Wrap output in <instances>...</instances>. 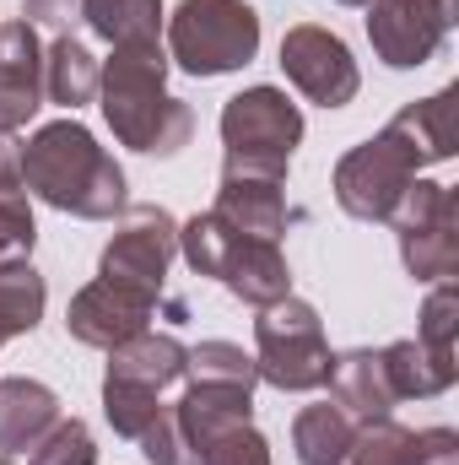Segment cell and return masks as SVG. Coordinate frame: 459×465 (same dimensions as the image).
I'll list each match as a JSON object with an SVG mask.
<instances>
[{"label": "cell", "instance_id": "obj_7", "mask_svg": "<svg viewBox=\"0 0 459 465\" xmlns=\"http://www.w3.org/2000/svg\"><path fill=\"white\" fill-rule=\"evenodd\" d=\"M416 173H422L416 152L384 124L378 135L356 141L341 163H336L330 190H336V206H341L351 223H389V212L400 206V195H405V184Z\"/></svg>", "mask_w": 459, "mask_h": 465}, {"label": "cell", "instance_id": "obj_29", "mask_svg": "<svg viewBox=\"0 0 459 465\" xmlns=\"http://www.w3.org/2000/svg\"><path fill=\"white\" fill-rule=\"evenodd\" d=\"M33 243H38V217L27 190H0V265L33 260Z\"/></svg>", "mask_w": 459, "mask_h": 465}, {"label": "cell", "instance_id": "obj_8", "mask_svg": "<svg viewBox=\"0 0 459 465\" xmlns=\"http://www.w3.org/2000/svg\"><path fill=\"white\" fill-rule=\"evenodd\" d=\"M119 217L124 223L98 254V276L157 303L162 287H168V265L179 260V223L162 206H124Z\"/></svg>", "mask_w": 459, "mask_h": 465}, {"label": "cell", "instance_id": "obj_15", "mask_svg": "<svg viewBox=\"0 0 459 465\" xmlns=\"http://www.w3.org/2000/svg\"><path fill=\"white\" fill-rule=\"evenodd\" d=\"M173 417H179L184 439H190L195 455H200V450L217 444L222 433L254 422V390H238V384H200V379H190V390L173 401Z\"/></svg>", "mask_w": 459, "mask_h": 465}, {"label": "cell", "instance_id": "obj_25", "mask_svg": "<svg viewBox=\"0 0 459 465\" xmlns=\"http://www.w3.org/2000/svg\"><path fill=\"white\" fill-rule=\"evenodd\" d=\"M336 465H416V428H400L395 417L356 422V433Z\"/></svg>", "mask_w": 459, "mask_h": 465}, {"label": "cell", "instance_id": "obj_32", "mask_svg": "<svg viewBox=\"0 0 459 465\" xmlns=\"http://www.w3.org/2000/svg\"><path fill=\"white\" fill-rule=\"evenodd\" d=\"M200 465H270V439L249 422V428H232L217 444L200 450Z\"/></svg>", "mask_w": 459, "mask_h": 465}, {"label": "cell", "instance_id": "obj_33", "mask_svg": "<svg viewBox=\"0 0 459 465\" xmlns=\"http://www.w3.org/2000/svg\"><path fill=\"white\" fill-rule=\"evenodd\" d=\"M22 22L33 27H54V33H71L82 22V0H22Z\"/></svg>", "mask_w": 459, "mask_h": 465}, {"label": "cell", "instance_id": "obj_28", "mask_svg": "<svg viewBox=\"0 0 459 465\" xmlns=\"http://www.w3.org/2000/svg\"><path fill=\"white\" fill-rule=\"evenodd\" d=\"M27 465H98V439L82 417H60L33 450H27Z\"/></svg>", "mask_w": 459, "mask_h": 465}, {"label": "cell", "instance_id": "obj_13", "mask_svg": "<svg viewBox=\"0 0 459 465\" xmlns=\"http://www.w3.org/2000/svg\"><path fill=\"white\" fill-rule=\"evenodd\" d=\"M287 179H265V173H232L222 168V184H217V206L211 217L238 238H265V243H281L287 232Z\"/></svg>", "mask_w": 459, "mask_h": 465}, {"label": "cell", "instance_id": "obj_3", "mask_svg": "<svg viewBox=\"0 0 459 465\" xmlns=\"http://www.w3.org/2000/svg\"><path fill=\"white\" fill-rule=\"evenodd\" d=\"M168 65L195 82L232 76L259 54V11L249 0H179L162 22Z\"/></svg>", "mask_w": 459, "mask_h": 465}, {"label": "cell", "instance_id": "obj_35", "mask_svg": "<svg viewBox=\"0 0 459 465\" xmlns=\"http://www.w3.org/2000/svg\"><path fill=\"white\" fill-rule=\"evenodd\" d=\"M0 190H22V141H16V130H0Z\"/></svg>", "mask_w": 459, "mask_h": 465}, {"label": "cell", "instance_id": "obj_37", "mask_svg": "<svg viewBox=\"0 0 459 465\" xmlns=\"http://www.w3.org/2000/svg\"><path fill=\"white\" fill-rule=\"evenodd\" d=\"M0 465H11V455H0Z\"/></svg>", "mask_w": 459, "mask_h": 465}, {"label": "cell", "instance_id": "obj_12", "mask_svg": "<svg viewBox=\"0 0 459 465\" xmlns=\"http://www.w3.org/2000/svg\"><path fill=\"white\" fill-rule=\"evenodd\" d=\"M44 109V38L33 22H0V130H22Z\"/></svg>", "mask_w": 459, "mask_h": 465}, {"label": "cell", "instance_id": "obj_16", "mask_svg": "<svg viewBox=\"0 0 459 465\" xmlns=\"http://www.w3.org/2000/svg\"><path fill=\"white\" fill-rule=\"evenodd\" d=\"M330 401L341 406L351 422H378V417H395V390H389V373H384V357L373 347H351L336 351L330 362Z\"/></svg>", "mask_w": 459, "mask_h": 465}, {"label": "cell", "instance_id": "obj_23", "mask_svg": "<svg viewBox=\"0 0 459 465\" xmlns=\"http://www.w3.org/2000/svg\"><path fill=\"white\" fill-rule=\"evenodd\" d=\"M356 422L346 417L336 401H319V406H303L292 417V455L298 465H336L351 444Z\"/></svg>", "mask_w": 459, "mask_h": 465}, {"label": "cell", "instance_id": "obj_26", "mask_svg": "<svg viewBox=\"0 0 459 465\" xmlns=\"http://www.w3.org/2000/svg\"><path fill=\"white\" fill-rule=\"evenodd\" d=\"M162 411H168V401H162L157 390H146V384H124V379H103V417H109L114 439H130V444H135Z\"/></svg>", "mask_w": 459, "mask_h": 465}, {"label": "cell", "instance_id": "obj_14", "mask_svg": "<svg viewBox=\"0 0 459 465\" xmlns=\"http://www.w3.org/2000/svg\"><path fill=\"white\" fill-rule=\"evenodd\" d=\"M217 282L228 287L238 303L249 309H270L292 292V265L281 254V243H265V238H238L232 232L228 249H222V265H217Z\"/></svg>", "mask_w": 459, "mask_h": 465}, {"label": "cell", "instance_id": "obj_9", "mask_svg": "<svg viewBox=\"0 0 459 465\" xmlns=\"http://www.w3.org/2000/svg\"><path fill=\"white\" fill-rule=\"evenodd\" d=\"M459 22V0H373L367 5V44L373 60L389 71H422L438 60Z\"/></svg>", "mask_w": 459, "mask_h": 465}, {"label": "cell", "instance_id": "obj_30", "mask_svg": "<svg viewBox=\"0 0 459 465\" xmlns=\"http://www.w3.org/2000/svg\"><path fill=\"white\" fill-rule=\"evenodd\" d=\"M454 336H459V287L454 282H433V292L422 303L416 341L433 351H454Z\"/></svg>", "mask_w": 459, "mask_h": 465}, {"label": "cell", "instance_id": "obj_22", "mask_svg": "<svg viewBox=\"0 0 459 465\" xmlns=\"http://www.w3.org/2000/svg\"><path fill=\"white\" fill-rule=\"evenodd\" d=\"M82 22L109 49H119V44H162L168 11H162V0H82Z\"/></svg>", "mask_w": 459, "mask_h": 465}, {"label": "cell", "instance_id": "obj_5", "mask_svg": "<svg viewBox=\"0 0 459 465\" xmlns=\"http://www.w3.org/2000/svg\"><path fill=\"white\" fill-rule=\"evenodd\" d=\"M336 351L325 341V320L308 298L287 292L281 303L259 309L254 320V373L259 384L281 390V395H308L325 390Z\"/></svg>", "mask_w": 459, "mask_h": 465}, {"label": "cell", "instance_id": "obj_21", "mask_svg": "<svg viewBox=\"0 0 459 465\" xmlns=\"http://www.w3.org/2000/svg\"><path fill=\"white\" fill-rule=\"evenodd\" d=\"M454 87H444V93H433V98H416V104H405L400 114L389 119V130L416 152V163L422 168H433V163H449L454 157Z\"/></svg>", "mask_w": 459, "mask_h": 465}, {"label": "cell", "instance_id": "obj_31", "mask_svg": "<svg viewBox=\"0 0 459 465\" xmlns=\"http://www.w3.org/2000/svg\"><path fill=\"white\" fill-rule=\"evenodd\" d=\"M141 444V455H146V465H200V455H195V444L184 439V428H179V417H173V406L135 439Z\"/></svg>", "mask_w": 459, "mask_h": 465}, {"label": "cell", "instance_id": "obj_34", "mask_svg": "<svg viewBox=\"0 0 459 465\" xmlns=\"http://www.w3.org/2000/svg\"><path fill=\"white\" fill-rule=\"evenodd\" d=\"M416 465H459V433L454 428H422V433H416Z\"/></svg>", "mask_w": 459, "mask_h": 465}, {"label": "cell", "instance_id": "obj_4", "mask_svg": "<svg viewBox=\"0 0 459 465\" xmlns=\"http://www.w3.org/2000/svg\"><path fill=\"white\" fill-rule=\"evenodd\" d=\"M222 168L232 173H265L287 179L292 152L303 146V109L281 87H243L222 104Z\"/></svg>", "mask_w": 459, "mask_h": 465}, {"label": "cell", "instance_id": "obj_1", "mask_svg": "<svg viewBox=\"0 0 459 465\" xmlns=\"http://www.w3.org/2000/svg\"><path fill=\"white\" fill-rule=\"evenodd\" d=\"M22 190L82 223H114L130 206L124 168L98 146V135L76 114L33 130V141L22 146Z\"/></svg>", "mask_w": 459, "mask_h": 465}, {"label": "cell", "instance_id": "obj_2", "mask_svg": "<svg viewBox=\"0 0 459 465\" xmlns=\"http://www.w3.org/2000/svg\"><path fill=\"white\" fill-rule=\"evenodd\" d=\"M168 49L162 44H119L98 71V109L119 146L146 157H179L195 135V109L168 93Z\"/></svg>", "mask_w": 459, "mask_h": 465}, {"label": "cell", "instance_id": "obj_18", "mask_svg": "<svg viewBox=\"0 0 459 465\" xmlns=\"http://www.w3.org/2000/svg\"><path fill=\"white\" fill-rule=\"evenodd\" d=\"M184 357L190 347L179 341V336H168V331H141V336H130L124 347L109 351V368H103V379H124V384H146V390H173L179 379H184Z\"/></svg>", "mask_w": 459, "mask_h": 465}, {"label": "cell", "instance_id": "obj_27", "mask_svg": "<svg viewBox=\"0 0 459 465\" xmlns=\"http://www.w3.org/2000/svg\"><path fill=\"white\" fill-rule=\"evenodd\" d=\"M184 379H200V384H238V390H254V384H259L254 351L232 347V341H200V347H190Z\"/></svg>", "mask_w": 459, "mask_h": 465}, {"label": "cell", "instance_id": "obj_17", "mask_svg": "<svg viewBox=\"0 0 459 465\" xmlns=\"http://www.w3.org/2000/svg\"><path fill=\"white\" fill-rule=\"evenodd\" d=\"M60 422V395L38 379H0V455H27Z\"/></svg>", "mask_w": 459, "mask_h": 465}, {"label": "cell", "instance_id": "obj_20", "mask_svg": "<svg viewBox=\"0 0 459 465\" xmlns=\"http://www.w3.org/2000/svg\"><path fill=\"white\" fill-rule=\"evenodd\" d=\"M98 54L76 38V33H54V44H44V104L60 109H82L98 104Z\"/></svg>", "mask_w": 459, "mask_h": 465}, {"label": "cell", "instance_id": "obj_6", "mask_svg": "<svg viewBox=\"0 0 459 465\" xmlns=\"http://www.w3.org/2000/svg\"><path fill=\"white\" fill-rule=\"evenodd\" d=\"M389 228L400 238V260L411 271V282H454L459 276V190L433 184V179H411L400 206L389 212Z\"/></svg>", "mask_w": 459, "mask_h": 465}, {"label": "cell", "instance_id": "obj_36", "mask_svg": "<svg viewBox=\"0 0 459 465\" xmlns=\"http://www.w3.org/2000/svg\"><path fill=\"white\" fill-rule=\"evenodd\" d=\"M336 5H351V11H367L373 0H336Z\"/></svg>", "mask_w": 459, "mask_h": 465}, {"label": "cell", "instance_id": "obj_19", "mask_svg": "<svg viewBox=\"0 0 459 465\" xmlns=\"http://www.w3.org/2000/svg\"><path fill=\"white\" fill-rule=\"evenodd\" d=\"M378 357H384V373H389L395 401H433V395H449L454 379H459L454 351H433V347H422L416 336L389 341Z\"/></svg>", "mask_w": 459, "mask_h": 465}, {"label": "cell", "instance_id": "obj_10", "mask_svg": "<svg viewBox=\"0 0 459 465\" xmlns=\"http://www.w3.org/2000/svg\"><path fill=\"white\" fill-rule=\"evenodd\" d=\"M281 71L319 109H346L362 93V71H356L351 44H346L341 33L319 27V22L287 27V38H281Z\"/></svg>", "mask_w": 459, "mask_h": 465}, {"label": "cell", "instance_id": "obj_24", "mask_svg": "<svg viewBox=\"0 0 459 465\" xmlns=\"http://www.w3.org/2000/svg\"><path fill=\"white\" fill-rule=\"evenodd\" d=\"M44 309H49V282L33 271V260L0 265V347L16 336H33Z\"/></svg>", "mask_w": 459, "mask_h": 465}, {"label": "cell", "instance_id": "obj_11", "mask_svg": "<svg viewBox=\"0 0 459 465\" xmlns=\"http://www.w3.org/2000/svg\"><path fill=\"white\" fill-rule=\"evenodd\" d=\"M151 309H157L151 298H141V292H130V287H119V282L93 276V282L71 298L65 331H71V341H82V347L114 351V347H124L130 336L151 331Z\"/></svg>", "mask_w": 459, "mask_h": 465}]
</instances>
